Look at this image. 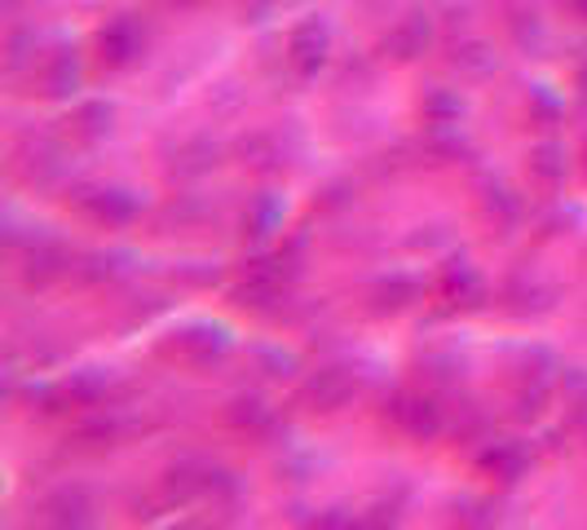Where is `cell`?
I'll list each match as a JSON object with an SVG mask.
<instances>
[{"label": "cell", "mask_w": 587, "mask_h": 530, "mask_svg": "<svg viewBox=\"0 0 587 530\" xmlns=\"http://www.w3.org/2000/svg\"><path fill=\"white\" fill-rule=\"evenodd\" d=\"M327 54H331V27L322 19H301L287 36V62L296 67V75H318L327 67Z\"/></svg>", "instance_id": "obj_1"}, {"label": "cell", "mask_w": 587, "mask_h": 530, "mask_svg": "<svg viewBox=\"0 0 587 530\" xmlns=\"http://www.w3.org/2000/svg\"><path fill=\"white\" fill-rule=\"evenodd\" d=\"M80 208L89 212V217L106 222V226H129L142 212V199L133 190H120V186H102V190H84Z\"/></svg>", "instance_id": "obj_2"}, {"label": "cell", "mask_w": 587, "mask_h": 530, "mask_svg": "<svg viewBox=\"0 0 587 530\" xmlns=\"http://www.w3.org/2000/svg\"><path fill=\"white\" fill-rule=\"evenodd\" d=\"M97 49H102V58H106L110 67H129V62H138V54L146 49V32H142L138 19H115V23H106V27L97 32Z\"/></svg>", "instance_id": "obj_3"}, {"label": "cell", "mask_w": 587, "mask_h": 530, "mask_svg": "<svg viewBox=\"0 0 587 530\" xmlns=\"http://www.w3.org/2000/svg\"><path fill=\"white\" fill-rule=\"evenodd\" d=\"M389 415H394V424H402L411 438H433V434L442 429V411H437L428 398H415V393L394 398Z\"/></svg>", "instance_id": "obj_4"}, {"label": "cell", "mask_w": 587, "mask_h": 530, "mask_svg": "<svg viewBox=\"0 0 587 530\" xmlns=\"http://www.w3.org/2000/svg\"><path fill=\"white\" fill-rule=\"evenodd\" d=\"M428 40H433L428 14H407V19L385 36V49H389L398 62H411V58H420V54L428 49Z\"/></svg>", "instance_id": "obj_5"}, {"label": "cell", "mask_w": 587, "mask_h": 530, "mask_svg": "<svg viewBox=\"0 0 587 530\" xmlns=\"http://www.w3.org/2000/svg\"><path fill=\"white\" fill-rule=\"evenodd\" d=\"M40 84H45L49 97H67V93H75V89H80V62H75V54H71V49H58V54L45 62Z\"/></svg>", "instance_id": "obj_6"}, {"label": "cell", "mask_w": 587, "mask_h": 530, "mask_svg": "<svg viewBox=\"0 0 587 530\" xmlns=\"http://www.w3.org/2000/svg\"><path fill=\"white\" fill-rule=\"evenodd\" d=\"M305 393H309V402H318L322 411H336V407H344L349 393H354V380H349L344 372H336V367H327V372H318V376L305 385Z\"/></svg>", "instance_id": "obj_7"}, {"label": "cell", "mask_w": 587, "mask_h": 530, "mask_svg": "<svg viewBox=\"0 0 587 530\" xmlns=\"http://www.w3.org/2000/svg\"><path fill=\"white\" fill-rule=\"evenodd\" d=\"M45 521L54 526H84L89 521V499L80 491H58L45 499Z\"/></svg>", "instance_id": "obj_8"}, {"label": "cell", "mask_w": 587, "mask_h": 530, "mask_svg": "<svg viewBox=\"0 0 587 530\" xmlns=\"http://www.w3.org/2000/svg\"><path fill=\"white\" fill-rule=\"evenodd\" d=\"M459 116H463L459 93H450V89L424 93V120H428L433 129H450V125H459Z\"/></svg>", "instance_id": "obj_9"}, {"label": "cell", "mask_w": 587, "mask_h": 530, "mask_svg": "<svg viewBox=\"0 0 587 530\" xmlns=\"http://www.w3.org/2000/svg\"><path fill=\"white\" fill-rule=\"evenodd\" d=\"M442 292H446L450 301H478V296H482V279H478V270L468 266V261H455V266H446V274H442Z\"/></svg>", "instance_id": "obj_10"}, {"label": "cell", "mask_w": 587, "mask_h": 530, "mask_svg": "<svg viewBox=\"0 0 587 530\" xmlns=\"http://www.w3.org/2000/svg\"><path fill=\"white\" fill-rule=\"evenodd\" d=\"M177 345L190 354V358H216L225 345H230V337H225V328H190V332H181L177 337Z\"/></svg>", "instance_id": "obj_11"}, {"label": "cell", "mask_w": 587, "mask_h": 530, "mask_svg": "<svg viewBox=\"0 0 587 530\" xmlns=\"http://www.w3.org/2000/svg\"><path fill=\"white\" fill-rule=\"evenodd\" d=\"M482 464H486L495 478L517 482V478H521V469H526V451H521L517 443H495V447L482 456Z\"/></svg>", "instance_id": "obj_12"}, {"label": "cell", "mask_w": 587, "mask_h": 530, "mask_svg": "<svg viewBox=\"0 0 587 530\" xmlns=\"http://www.w3.org/2000/svg\"><path fill=\"white\" fill-rule=\"evenodd\" d=\"M110 120H115V111H110L106 102H84L71 125H75V133H80V138L97 142V138H106V133H110Z\"/></svg>", "instance_id": "obj_13"}, {"label": "cell", "mask_w": 587, "mask_h": 530, "mask_svg": "<svg viewBox=\"0 0 587 530\" xmlns=\"http://www.w3.org/2000/svg\"><path fill=\"white\" fill-rule=\"evenodd\" d=\"M62 274H67L62 248H36V252L27 257V283H54V279H62Z\"/></svg>", "instance_id": "obj_14"}, {"label": "cell", "mask_w": 587, "mask_h": 530, "mask_svg": "<svg viewBox=\"0 0 587 530\" xmlns=\"http://www.w3.org/2000/svg\"><path fill=\"white\" fill-rule=\"evenodd\" d=\"M279 222H283V203H279L274 195H261V199L248 208V231H253V235H270Z\"/></svg>", "instance_id": "obj_15"}, {"label": "cell", "mask_w": 587, "mask_h": 530, "mask_svg": "<svg viewBox=\"0 0 587 530\" xmlns=\"http://www.w3.org/2000/svg\"><path fill=\"white\" fill-rule=\"evenodd\" d=\"M530 168H535V177H543V181H561V177H565V151L552 146V142H543V146H535Z\"/></svg>", "instance_id": "obj_16"}, {"label": "cell", "mask_w": 587, "mask_h": 530, "mask_svg": "<svg viewBox=\"0 0 587 530\" xmlns=\"http://www.w3.org/2000/svg\"><path fill=\"white\" fill-rule=\"evenodd\" d=\"M411 301H415V283L402 279V274H394V279H385V283L376 287V309H402V305H411Z\"/></svg>", "instance_id": "obj_17"}, {"label": "cell", "mask_w": 587, "mask_h": 530, "mask_svg": "<svg viewBox=\"0 0 587 530\" xmlns=\"http://www.w3.org/2000/svg\"><path fill=\"white\" fill-rule=\"evenodd\" d=\"M455 67L473 71V75H486V71H495V54H491L486 45H463V49L455 54Z\"/></svg>", "instance_id": "obj_18"}, {"label": "cell", "mask_w": 587, "mask_h": 530, "mask_svg": "<svg viewBox=\"0 0 587 530\" xmlns=\"http://www.w3.org/2000/svg\"><path fill=\"white\" fill-rule=\"evenodd\" d=\"M27 49H36V36L27 32V27H19V32H10V45H5V54H10V71H19L32 54Z\"/></svg>", "instance_id": "obj_19"}, {"label": "cell", "mask_w": 587, "mask_h": 530, "mask_svg": "<svg viewBox=\"0 0 587 530\" xmlns=\"http://www.w3.org/2000/svg\"><path fill=\"white\" fill-rule=\"evenodd\" d=\"M556 111H561L556 97H548V93H530V116H539L543 125H552V120H556Z\"/></svg>", "instance_id": "obj_20"}, {"label": "cell", "mask_w": 587, "mask_h": 530, "mask_svg": "<svg viewBox=\"0 0 587 530\" xmlns=\"http://www.w3.org/2000/svg\"><path fill=\"white\" fill-rule=\"evenodd\" d=\"M578 89H583V93H587V62H583V67H578Z\"/></svg>", "instance_id": "obj_21"}, {"label": "cell", "mask_w": 587, "mask_h": 530, "mask_svg": "<svg viewBox=\"0 0 587 530\" xmlns=\"http://www.w3.org/2000/svg\"><path fill=\"white\" fill-rule=\"evenodd\" d=\"M574 14H578V19H587V0H574Z\"/></svg>", "instance_id": "obj_22"}]
</instances>
